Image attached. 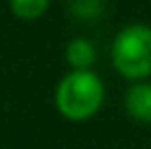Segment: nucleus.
<instances>
[{"mask_svg":"<svg viewBox=\"0 0 151 149\" xmlns=\"http://www.w3.org/2000/svg\"><path fill=\"white\" fill-rule=\"evenodd\" d=\"M112 66L119 74L141 82L151 76V27L133 23L123 27L112 41Z\"/></svg>","mask_w":151,"mask_h":149,"instance_id":"nucleus-2","label":"nucleus"},{"mask_svg":"<svg viewBox=\"0 0 151 149\" xmlns=\"http://www.w3.org/2000/svg\"><path fill=\"white\" fill-rule=\"evenodd\" d=\"M127 112L141 123H151V84L149 82H135L125 96Z\"/></svg>","mask_w":151,"mask_h":149,"instance_id":"nucleus-3","label":"nucleus"},{"mask_svg":"<svg viewBox=\"0 0 151 149\" xmlns=\"http://www.w3.org/2000/svg\"><path fill=\"white\" fill-rule=\"evenodd\" d=\"M49 4L51 0H10V10L23 21H35L47 12Z\"/></svg>","mask_w":151,"mask_h":149,"instance_id":"nucleus-5","label":"nucleus"},{"mask_svg":"<svg viewBox=\"0 0 151 149\" xmlns=\"http://www.w3.org/2000/svg\"><path fill=\"white\" fill-rule=\"evenodd\" d=\"M104 84L92 70H72L55 90L57 110L70 121H86L100 110Z\"/></svg>","mask_w":151,"mask_h":149,"instance_id":"nucleus-1","label":"nucleus"},{"mask_svg":"<svg viewBox=\"0 0 151 149\" xmlns=\"http://www.w3.org/2000/svg\"><path fill=\"white\" fill-rule=\"evenodd\" d=\"M65 59L72 70H90L96 61V49L90 39L76 37L65 47Z\"/></svg>","mask_w":151,"mask_h":149,"instance_id":"nucleus-4","label":"nucleus"},{"mask_svg":"<svg viewBox=\"0 0 151 149\" xmlns=\"http://www.w3.org/2000/svg\"><path fill=\"white\" fill-rule=\"evenodd\" d=\"M70 6L74 17L84 21H92L104 14V0H72Z\"/></svg>","mask_w":151,"mask_h":149,"instance_id":"nucleus-6","label":"nucleus"}]
</instances>
